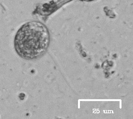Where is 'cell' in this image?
Masks as SVG:
<instances>
[{"label":"cell","mask_w":133,"mask_h":119,"mask_svg":"<svg viewBox=\"0 0 133 119\" xmlns=\"http://www.w3.org/2000/svg\"><path fill=\"white\" fill-rule=\"evenodd\" d=\"M49 35L42 23L31 21L19 29L15 38L18 53L26 58H35L42 55L48 48Z\"/></svg>","instance_id":"6da1fadb"}]
</instances>
